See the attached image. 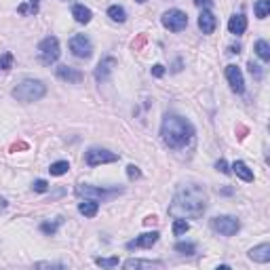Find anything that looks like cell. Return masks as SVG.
Returning <instances> with one entry per match:
<instances>
[{"mask_svg":"<svg viewBox=\"0 0 270 270\" xmlns=\"http://www.w3.org/2000/svg\"><path fill=\"white\" fill-rule=\"evenodd\" d=\"M59 55H61L59 40L55 38V36H47V38H42L38 42V59L42 61L44 66L55 64V61L59 59Z\"/></svg>","mask_w":270,"mask_h":270,"instance_id":"obj_5","label":"cell"},{"mask_svg":"<svg viewBox=\"0 0 270 270\" xmlns=\"http://www.w3.org/2000/svg\"><path fill=\"white\" fill-rule=\"evenodd\" d=\"M158 232L156 230H152V232H143V235H139L137 239H133L127 243V249L133 251V249H150L152 245H156V241H158Z\"/></svg>","mask_w":270,"mask_h":270,"instance_id":"obj_11","label":"cell"},{"mask_svg":"<svg viewBox=\"0 0 270 270\" xmlns=\"http://www.w3.org/2000/svg\"><path fill=\"white\" fill-rule=\"evenodd\" d=\"M127 270H137V268H163V262L160 260H139V258H131L123 264Z\"/></svg>","mask_w":270,"mask_h":270,"instance_id":"obj_15","label":"cell"},{"mask_svg":"<svg viewBox=\"0 0 270 270\" xmlns=\"http://www.w3.org/2000/svg\"><path fill=\"white\" fill-rule=\"evenodd\" d=\"M32 188H34V192H47L49 190V184L44 182V179H36V182L32 184Z\"/></svg>","mask_w":270,"mask_h":270,"instance_id":"obj_32","label":"cell"},{"mask_svg":"<svg viewBox=\"0 0 270 270\" xmlns=\"http://www.w3.org/2000/svg\"><path fill=\"white\" fill-rule=\"evenodd\" d=\"M194 127L192 123L177 114H167L160 125V139L165 141V146L171 150H182L188 143L194 141Z\"/></svg>","mask_w":270,"mask_h":270,"instance_id":"obj_2","label":"cell"},{"mask_svg":"<svg viewBox=\"0 0 270 270\" xmlns=\"http://www.w3.org/2000/svg\"><path fill=\"white\" fill-rule=\"evenodd\" d=\"M249 260H254V262H260V264L270 262V245H268V243H262V245L249 249Z\"/></svg>","mask_w":270,"mask_h":270,"instance_id":"obj_16","label":"cell"},{"mask_svg":"<svg viewBox=\"0 0 270 270\" xmlns=\"http://www.w3.org/2000/svg\"><path fill=\"white\" fill-rule=\"evenodd\" d=\"M222 194H232V188H224V190H220Z\"/></svg>","mask_w":270,"mask_h":270,"instance_id":"obj_41","label":"cell"},{"mask_svg":"<svg viewBox=\"0 0 270 270\" xmlns=\"http://www.w3.org/2000/svg\"><path fill=\"white\" fill-rule=\"evenodd\" d=\"M13 61H15V57H13V53H4L2 57H0V70H11L13 68Z\"/></svg>","mask_w":270,"mask_h":270,"instance_id":"obj_30","label":"cell"},{"mask_svg":"<svg viewBox=\"0 0 270 270\" xmlns=\"http://www.w3.org/2000/svg\"><path fill=\"white\" fill-rule=\"evenodd\" d=\"M55 74H57L59 80H64V83H68V85H78V83H83V78H85L83 72L76 70V68H70V66H57Z\"/></svg>","mask_w":270,"mask_h":270,"instance_id":"obj_12","label":"cell"},{"mask_svg":"<svg viewBox=\"0 0 270 270\" xmlns=\"http://www.w3.org/2000/svg\"><path fill=\"white\" fill-rule=\"evenodd\" d=\"M108 17H110L112 21H116V23H125L127 21V11H125L121 4H112L110 8H108Z\"/></svg>","mask_w":270,"mask_h":270,"instance_id":"obj_21","label":"cell"},{"mask_svg":"<svg viewBox=\"0 0 270 270\" xmlns=\"http://www.w3.org/2000/svg\"><path fill=\"white\" fill-rule=\"evenodd\" d=\"M215 169H218V171H222V173H230V169H228V163H226V160H224V158H220L218 160V163H215Z\"/></svg>","mask_w":270,"mask_h":270,"instance_id":"obj_35","label":"cell"},{"mask_svg":"<svg viewBox=\"0 0 270 270\" xmlns=\"http://www.w3.org/2000/svg\"><path fill=\"white\" fill-rule=\"evenodd\" d=\"M36 268H64V264H55V262H38Z\"/></svg>","mask_w":270,"mask_h":270,"instance_id":"obj_37","label":"cell"},{"mask_svg":"<svg viewBox=\"0 0 270 270\" xmlns=\"http://www.w3.org/2000/svg\"><path fill=\"white\" fill-rule=\"evenodd\" d=\"M127 175H129V179H137V177H141V171H139V167L129 165L127 167Z\"/></svg>","mask_w":270,"mask_h":270,"instance_id":"obj_34","label":"cell"},{"mask_svg":"<svg viewBox=\"0 0 270 270\" xmlns=\"http://www.w3.org/2000/svg\"><path fill=\"white\" fill-rule=\"evenodd\" d=\"M192 2L196 4L203 11V8H211L213 6V0H192Z\"/></svg>","mask_w":270,"mask_h":270,"instance_id":"obj_36","label":"cell"},{"mask_svg":"<svg viewBox=\"0 0 270 270\" xmlns=\"http://www.w3.org/2000/svg\"><path fill=\"white\" fill-rule=\"evenodd\" d=\"M209 224H211V228L215 232H220L222 237H235L241 230V222H239V218H235V215H215V218H211Z\"/></svg>","mask_w":270,"mask_h":270,"instance_id":"obj_6","label":"cell"},{"mask_svg":"<svg viewBox=\"0 0 270 270\" xmlns=\"http://www.w3.org/2000/svg\"><path fill=\"white\" fill-rule=\"evenodd\" d=\"M175 251H179V254H184V256H194L196 254V245L194 243H175Z\"/></svg>","mask_w":270,"mask_h":270,"instance_id":"obj_27","label":"cell"},{"mask_svg":"<svg viewBox=\"0 0 270 270\" xmlns=\"http://www.w3.org/2000/svg\"><path fill=\"white\" fill-rule=\"evenodd\" d=\"M232 171H235L237 177H241L243 182H254V171L247 167V163H243V160H235L232 163Z\"/></svg>","mask_w":270,"mask_h":270,"instance_id":"obj_18","label":"cell"},{"mask_svg":"<svg viewBox=\"0 0 270 270\" xmlns=\"http://www.w3.org/2000/svg\"><path fill=\"white\" fill-rule=\"evenodd\" d=\"M188 230H190V224H188L184 218H175V222H173V235L175 237H182V235H186Z\"/></svg>","mask_w":270,"mask_h":270,"instance_id":"obj_26","label":"cell"},{"mask_svg":"<svg viewBox=\"0 0 270 270\" xmlns=\"http://www.w3.org/2000/svg\"><path fill=\"white\" fill-rule=\"evenodd\" d=\"M11 95L21 104H32V102H38V100H42V97L47 95V85H44L42 80L25 78L13 89Z\"/></svg>","mask_w":270,"mask_h":270,"instance_id":"obj_3","label":"cell"},{"mask_svg":"<svg viewBox=\"0 0 270 270\" xmlns=\"http://www.w3.org/2000/svg\"><path fill=\"white\" fill-rule=\"evenodd\" d=\"M135 2H146V0H135Z\"/></svg>","mask_w":270,"mask_h":270,"instance_id":"obj_43","label":"cell"},{"mask_svg":"<svg viewBox=\"0 0 270 270\" xmlns=\"http://www.w3.org/2000/svg\"><path fill=\"white\" fill-rule=\"evenodd\" d=\"M61 224H64V218H55V222H42L40 224V232L53 237V235H57V230H59Z\"/></svg>","mask_w":270,"mask_h":270,"instance_id":"obj_22","label":"cell"},{"mask_svg":"<svg viewBox=\"0 0 270 270\" xmlns=\"http://www.w3.org/2000/svg\"><path fill=\"white\" fill-rule=\"evenodd\" d=\"M68 44H70L72 55L78 57V59H89V57L93 55V42L89 40V36H85V34L72 36Z\"/></svg>","mask_w":270,"mask_h":270,"instance_id":"obj_8","label":"cell"},{"mask_svg":"<svg viewBox=\"0 0 270 270\" xmlns=\"http://www.w3.org/2000/svg\"><path fill=\"white\" fill-rule=\"evenodd\" d=\"M152 76H154V78H163L165 76V66L163 64H154V66H152Z\"/></svg>","mask_w":270,"mask_h":270,"instance_id":"obj_33","label":"cell"},{"mask_svg":"<svg viewBox=\"0 0 270 270\" xmlns=\"http://www.w3.org/2000/svg\"><path fill=\"white\" fill-rule=\"evenodd\" d=\"M72 17H74L78 23H89L93 13H91V8H87L85 4H74L72 6Z\"/></svg>","mask_w":270,"mask_h":270,"instance_id":"obj_20","label":"cell"},{"mask_svg":"<svg viewBox=\"0 0 270 270\" xmlns=\"http://www.w3.org/2000/svg\"><path fill=\"white\" fill-rule=\"evenodd\" d=\"M95 264L97 266H102V268H114V266H119L121 264V260L119 258H95Z\"/></svg>","mask_w":270,"mask_h":270,"instance_id":"obj_28","label":"cell"},{"mask_svg":"<svg viewBox=\"0 0 270 270\" xmlns=\"http://www.w3.org/2000/svg\"><path fill=\"white\" fill-rule=\"evenodd\" d=\"M163 25L169 32H182L186 25H188V15L179 8H169L167 13H163Z\"/></svg>","mask_w":270,"mask_h":270,"instance_id":"obj_9","label":"cell"},{"mask_svg":"<svg viewBox=\"0 0 270 270\" xmlns=\"http://www.w3.org/2000/svg\"><path fill=\"white\" fill-rule=\"evenodd\" d=\"M78 211L83 213L85 218H95L97 211H100V203L93 201V199H85V201H80Z\"/></svg>","mask_w":270,"mask_h":270,"instance_id":"obj_19","label":"cell"},{"mask_svg":"<svg viewBox=\"0 0 270 270\" xmlns=\"http://www.w3.org/2000/svg\"><path fill=\"white\" fill-rule=\"evenodd\" d=\"M228 30H230V34H237V36L245 34V30H247V17L243 15V13L232 15L230 21H228Z\"/></svg>","mask_w":270,"mask_h":270,"instance_id":"obj_17","label":"cell"},{"mask_svg":"<svg viewBox=\"0 0 270 270\" xmlns=\"http://www.w3.org/2000/svg\"><path fill=\"white\" fill-rule=\"evenodd\" d=\"M0 207H2V209L6 207V201H4V199H0Z\"/></svg>","mask_w":270,"mask_h":270,"instance_id":"obj_42","label":"cell"},{"mask_svg":"<svg viewBox=\"0 0 270 270\" xmlns=\"http://www.w3.org/2000/svg\"><path fill=\"white\" fill-rule=\"evenodd\" d=\"M207 209V192L199 184H184L179 186L173 201L169 205V215L184 220H196L201 218Z\"/></svg>","mask_w":270,"mask_h":270,"instance_id":"obj_1","label":"cell"},{"mask_svg":"<svg viewBox=\"0 0 270 270\" xmlns=\"http://www.w3.org/2000/svg\"><path fill=\"white\" fill-rule=\"evenodd\" d=\"M199 28L203 34H213L215 28H218V17H215L209 8H203L199 15Z\"/></svg>","mask_w":270,"mask_h":270,"instance_id":"obj_14","label":"cell"},{"mask_svg":"<svg viewBox=\"0 0 270 270\" xmlns=\"http://www.w3.org/2000/svg\"><path fill=\"white\" fill-rule=\"evenodd\" d=\"M228 53H241V47H230Z\"/></svg>","mask_w":270,"mask_h":270,"instance_id":"obj_40","label":"cell"},{"mask_svg":"<svg viewBox=\"0 0 270 270\" xmlns=\"http://www.w3.org/2000/svg\"><path fill=\"white\" fill-rule=\"evenodd\" d=\"M68 169H70V163H68V160H57V163H53V165L49 167V173H51V175H55V177H59V175H66V173H68Z\"/></svg>","mask_w":270,"mask_h":270,"instance_id":"obj_23","label":"cell"},{"mask_svg":"<svg viewBox=\"0 0 270 270\" xmlns=\"http://www.w3.org/2000/svg\"><path fill=\"white\" fill-rule=\"evenodd\" d=\"M247 68H249V74H251V76H254L256 80H262V76H264V72H262V68H260L258 64H254V61H249V66H247Z\"/></svg>","mask_w":270,"mask_h":270,"instance_id":"obj_31","label":"cell"},{"mask_svg":"<svg viewBox=\"0 0 270 270\" xmlns=\"http://www.w3.org/2000/svg\"><path fill=\"white\" fill-rule=\"evenodd\" d=\"M254 11H256L258 19H266L268 13H270V0H258L256 6H254Z\"/></svg>","mask_w":270,"mask_h":270,"instance_id":"obj_24","label":"cell"},{"mask_svg":"<svg viewBox=\"0 0 270 270\" xmlns=\"http://www.w3.org/2000/svg\"><path fill=\"white\" fill-rule=\"evenodd\" d=\"M256 55L262 61H270V47L266 40H258L256 42Z\"/></svg>","mask_w":270,"mask_h":270,"instance_id":"obj_25","label":"cell"},{"mask_svg":"<svg viewBox=\"0 0 270 270\" xmlns=\"http://www.w3.org/2000/svg\"><path fill=\"white\" fill-rule=\"evenodd\" d=\"M226 78H228V85L235 93L245 91V78H243V72H241L239 66H235V64L226 66Z\"/></svg>","mask_w":270,"mask_h":270,"instance_id":"obj_10","label":"cell"},{"mask_svg":"<svg viewBox=\"0 0 270 270\" xmlns=\"http://www.w3.org/2000/svg\"><path fill=\"white\" fill-rule=\"evenodd\" d=\"M121 156L116 152H110L106 148H89L85 154V163L89 167H97V165H106V163H116Z\"/></svg>","mask_w":270,"mask_h":270,"instance_id":"obj_7","label":"cell"},{"mask_svg":"<svg viewBox=\"0 0 270 270\" xmlns=\"http://www.w3.org/2000/svg\"><path fill=\"white\" fill-rule=\"evenodd\" d=\"M17 11H19L21 15H25V13H34L36 15V13H38V0H28V2L21 4Z\"/></svg>","mask_w":270,"mask_h":270,"instance_id":"obj_29","label":"cell"},{"mask_svg":"<svg viewBox=\"0 0 270 270\" xmlns=\"http://www.w3.org/2000/svg\"><path fill=\"white\" fill-rule=\"evenodd\" d=\"M239 133H241V135H239V137L243 139V137H245V133H247V129H245V127H239Z\"/></svg>","mask_w":270,"mask_h":270,"instance_id":"obj_39","label":"cell"},{"mask_svg":"<svg viewBox=\"0 0 270 270\" xmlns=\"http://www.w3.org/2000/svg\"><path fill=\"white\" fill-rule=\"evenodd\" d=\"M114 68H116V59L110 57V55L104 57L100 64H97V68H95V80H97V83H106V80L112 76Z\"/></svg>","mask_w":270,"mask_h":270,"instance_id":"obj_13","label":"cell"},{"mask_svg":"<svg viewBox=\"0 0 270 270\" xmlns=\"http://www.w3.org/2000/svg\"><path fill=\"white\" fill-rule=\"evenodd\" d=\"M154 222H156V218H154V215H148V218L143 220V224H154Z\"/></svg>","mask_w":270,"mask_h":270,"instance_id":"obj_38","label":"cell"},{"mask_svg":"<svg viewBox=\"0 0 270 270\" xmlns=\"http://www.w3.org/2000/svg\"><path fill=\"white\" fill-rule=\"evenodd\" d=\"M76 192L85 199H93L97 203H106L114 199V196L123 194V188H97V186H89V184H80L76 186Z\"/></svg>","mask_w":270,"mask_h":270,"instance_id":"obj_4","label":"cell"}]
</instances>
